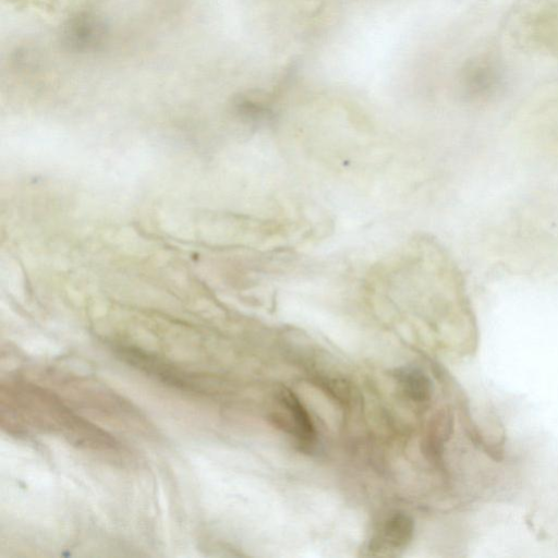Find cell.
Returning <instances> with one entry per match:
<instances>
[{
    "mask_svg": "<svg viewBox=\"0 0 558 558\" xmlns=\"http://www.w3.org/2000/svg\"><path fill=\"white\" fill-rule=\"evenodd\" d=\"M1 426L14 435L50 434L95 451L118 448L105 429L80 416L54 392L28 381H9L0 388Z\"/></svg>",
    "mask_w": 558,
    "mask_h": 558,
    "instance_id": "cell-1",
    "label": "cell"
},
{
    "mask_svg": "<svg viewBox=\"0 0 558 558\" xmlns=\"http://www.w3.org/2000/svg\"><path fill=\"white\" fill-rule=\"evenodd\" d=\"M507 31L524 49L558 60V0H521L507 19Z\"/></svg>",
    "mask_w": 558,
    "mask_h": 558,
    "instance_id": "cell-2",
    "label": "cell"
},
{
    "mask_svg": "<svg viewBox=\"0 0 558 558\" xmlns=\"http://www.w3.org/2000/svg\"><path fill=\"white\" fill-rule=\"evenodd\" d=\"M414 522L405 513L391 514L381 525L379 534L368 544V555H390L402 550L412 541Z\"/></svg>",
    "mask_w": 558,
    "mask_h": 558,
    "instance_id": "cell-3",
    "label": "cell"
},
{
    "mask_svg": "<svg viewBox=\"0 0 558 558\" xmlns=\"http://www.w3.org/2000/svg\"><path fill=\"white\" fill-rule=\"evenodd\" d=\"M119 351L122 359L128 363L147 374L158 377L161 381L175 387H181L184 390H197L196 384L194 381L191 383L186 375L168 367L167 364L158 361L157 357H153L149 354L133 348L122 347L119 348Z\"/></svg>",
    "mask_w": 558,
    "mask_h": 558,
    "instance_id": "cell-4",
    "label": "cell"
},
{
    "mask_svg": "<svg viewBox=\"0 0 558 558\" xmlns=\"http://www.w3.org/2000/svg\"><path fill=\"white\" fill-rule=\"evenodd\" d=\"M500 63L496 57L488 53L477 56L468 61L461 71V80L465 88L478 92L484 87L497 84L501 75Z\"/></svg>",
    "mask_w": 558,
    "mask_h": 558,
    "instance_id": "cell-5",
    "label": "cell"
},
{
    "mask_svg": "<svg viewBox=\"0 0 558 558\" xmlns=\"http://www.w3.org/2000/svg\"><path fill=\"white\" fill-rule=\"evenodd\" d=\"M280 401L289 412L298 439L305 445H312L316 438L315 428L311 416L298 397L284 389L281 391Z\"/></svg>",
    "mask_w": 558,
    "mask_h": 558,
    "instance_id": "cell-6",
    "label": "cell"
},
{
    "mask_svg": "<svg viewBox=\"0 0 558 558\" xmlns=\"http://www.w3.org/2000/svg\"><path fill=\"white\" fill-rule=\"evenodd\" d=\"M397 378L408 398L416 402L428 401L433 395L429 377L416 367H403L397 372Z\"/></svg>",
    "mask_w": 558,
    "mask_h": 558,
    "instance_id": "cell-7",
    "label": "cell"
},
{
    "mask_svg": "<svg viewBox=\"0 0 558 558\" xmlns=\"http://www.w3.org/2000/svg\"><path fill=\"white\" fill-rule=\"evenodd\" d=\"M234 107L242 118L254 123H264L274 117L270 101L257 94L240 95L234 100Z\"/></svg>",
    "mask_w": 558,
    "mask_h": 558,
    "instance_id": "cell-8",
    "label": "cell"
}]
</instances>
